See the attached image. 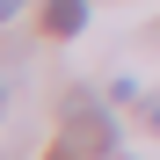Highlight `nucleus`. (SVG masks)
Masks as SVG:
<instances>
[{"instance_id":"obj_4","label":"nucleus","mask_w":160,"mask_h":160,"mask_svg":"<svg viewBox=\"0 0 160 160\" xmlns=\"http://www.w3.org/2000/svg\"><path fill=\"white\" fill-rule=\"evenodd\" d=\"M146 117H153V131H160V95H153V102H146Z\"/></svg>"},{"instance_id":"obj_6","label":"nucleus","mask_w":160,"mask_h":160,"mask_svg":"<svg viewBox=\"0 0 160 160\" xmlns=\"http://www.w3.org/2000/svg\"><path fill=\"white\" fill-rule=\"evenodd\" d=\"M0 109H8V80H0Z\"/></svg>"},{"instance_id":"obj_3","label":"nucleus","mask_w":160,"mask_h":160,"mask_svg":"<svg viewBox=\"0 0 160 160\" xmlns=\"http://www.w3.org/2000/svg\"><path fill=\"white\" fill-rule=\"evenodd\" d=\"M22 8H29V0H0V22H15V15H22Z\"/></svg>"},{"instance_id":"obj_1","label":"nucleus","mask_w":160,"mask_h":160,"mask_svg":"<svg viewBox=\"0 0 160 160\" xmlns=\"http://www.w3.org/2000/svg\"><path fill=\"white\" fill-rule=\"evenodd\" d=\"M66 146L80 160H102V153H117V117L102 109L95 95H73L66 102Z\"/></svg>"},{"instance_id":"obj_2","label":"nucleus","mask_w":160,"mask_h":160,"mask_svg":"<svg viewBox=\"0 0 160 160\" xmlns=\"http://www.w3.org/2000/svg\"><path fill=\"white\" fill-rule=\"evenodd\" d=\"M80 22H88V0H51V8H44V29L51 37H73Z\"/></svg>"},{"instance_id":"obj_5","label":"nucleus","mask_w":160,"mask_h":160,"mask_svg":"<svg viewBox=\"0 0 160 160\" xmlns=\"http://www.w3.org/2000/svg\"><path fill=\"white\" fill-rule=\"evenodd\" d=\"M51 160H80V153H73V146H66V153H51Z\"/></svg>"}]
</instances>
